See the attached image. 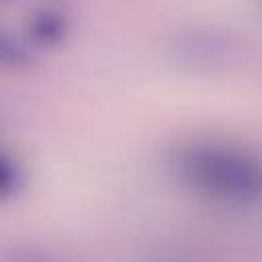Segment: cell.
<instances>
[{
    "instance_id": "obj_1",
    "label": "cell",
    "mask_w": 262,
    "mask_h": 262,
    "mask_svg": "<svg viewBox=\"0 0 262 262\" xmlns=\"http://www.w3.org/2000/svg\"><path fill=\"white\" fill-rule=\"evenodd\" d=\"M176 178L211 201L246 205L260 194V168L254 156L225 143L184 145L170 158Z\"/></svg>"
},
{
    "instance_id": "obj_2",
    "label": "cell",
    "mask_w": 262,
    "mask_h": 262,
    "mask_svg": "<svg viewBox=\"0 0 262 262\" xmlns=\"http://www.w3.org/2000/svg\"><path fill=\"white\" fill-rule=\"evenodd\" d=\"M25 31H27V39L35 47L49 49L66 41L70 33V20L63 10L53 6H43L31 14Z\"/></svg>"
},
{
    "instance_id": "obj_3",
    "label": "cell",
    "mask_w": 262,
    "mask_h": 262,
    "mask_svg": "<svg viewBox=\"0 0 262 262\" xmlns=\"http://www.w3.org/2000/svg\"><path fill=\"white\" fill-rule=\"evenodd\" d=\"M31 63V53L25 45L12 39L8 33L0 31V66L4 68H23Z\"/></svg>"
},
{
    "instance_id": "obj_4",
    "label": "cell",
    "mask_w": 262,
    "mask_h": 262,
    "mask_svg": "<svg viewBox=\"0 0 262 262\" xmlns=\"http://www.w3.org/2000/svg\"><path fill=\"white\" fill-rule=\"evenodd\" d=\"M18 186H20L18 166L6 154H0V201L16 194Z\"/></svg>"
}]
</instances>
